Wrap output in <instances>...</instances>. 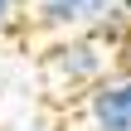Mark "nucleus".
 <instances>
[{
	"instance_id": "9",
	"label": "nucleus",
	"mask_w": 131,
	"mask_h": 131,
	"mask_svg": "<svg viewBox=\"0 0 131 131\" xmlns=\"http://www.w3.org/2000/svg\"><path fill=\"white\" fill-rule=\"evenodd\" d=\"M0 88H5V73H0Z\"/></svg>"
},
{
	"instance_id": "2",
	"label": "nucleus",
	"mask_w": 131,
	"mask_h": 131,
	"mask_svg": "<svg viewBox=\"0 0 131 131\" xmlns=\"http://www.w3.org/2000/svg\"><path fill=\"white\" fill-rule=\"evenodd\" d=\"M83 112H88V126L92 131H131V117H126V102H122V83L117 78H97L83 92Z\"/></svg>"
},
{
	"instance_id": "8",
	"label": "nucleus",
	"mask_w": 131,
	"mask_h": 131,
	"mask_svg": "<svg viewBox=\"0 0 131 131\" xmlns=\"http://www.w3.org/2000/svg\"><path fill=\"white\" fill-rule=\"evenodd\" d=\"M24 131H49V126H44V122H34V126H24Z\"/></svg>"
},
{
	"instance_id": "4",
	"label": "nucleus",
	"mask_w": 131,
	"mask_h": 131,
	"mask_svg": "<svg viewBox=\"0 0 131 131\" xmlns=\"http://www.w3.org/2000/svg\"><path fill=\"white\" fill-rule=\"evenodd\" d=\"M117 68H122V78H131V24H126V34L117 39Z\"/></svg>"
},
{
	"instance_id": "6",
	"label": "nucleus",
	"mask_w": 131,
	"mask_h": 131,
	"mask_svg": "<svg viewBox=\"0 0 131 131\" xmlns=\"http://www.w3.org/2000/svg\"><path fill=\"white\" fill-rule=\"evenodd\" d=\"M10 15H15V0H0V24H5Z\"/></svg>"
},
{
	"instance_id": "3",
	"label": "nucleus",
	"mask_w": 131,
	"mask_h": 131,
	"mask_svg": "<svg viewBox=\"0 0 131 131\" xmlns=\"http://www.w3.org/2000/svg\"><path fill=\"white\" fill-rule=\"evenodd\" d=\"M107 10L97 0H34V19L53 34H83L102 19Z\"/></svg>"
},
{
	"instance_id": "5",
	"label": "nucleus",
	"mask_w": 131,
	"mask_h": 131,
	"mask_svg": "<svg viewBox=\"0 0 131 131\" xmlns=\"http://www.w3.org/2000/svg\"><path fill=\"white\" fill-rule=\"evenodd\" d=\"M122 83V102H126V117H131V78H117Z\"/></svg>"
},
{
	"instance_id": "7",
	"label": "nucleus",
	"mask_w": 131,
	"mask_h": 131,
	"mask_svg": "<svg viewBox=\"0 0 131 131\" xmlns=\"http://www.w3.org/2000/svg\"><path fill=\"white\" fill-rule=\"evenodd\" d=\"M102 10H117V5H131V0H97Z\"/></svg>"
},
{
	"instance_id": "1",
	"label": "nucleus",
	"mask_w": 131,
	"mask_h": 131,
	"mask_svg": "<svg viewBox=\"0 0 131 131\" xmlns=\"http://www.w3.org/2000/svg\"><path fill=\"white\" fill-rule=\"evenodd\" d=\"M97 78H107V53L102 39L92 34H63L44 53V83L53 92H88Z\"/></svg>"
}]
</instances>
